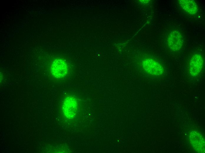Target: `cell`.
I'll use <instances>...</instances> for the list:
<instances>
[{"mask_svg":"<svg viewBox=\"0 0 205 153\" xmlns=\"http://www.w3.org/2000/svg\"><path fill=\"white\" fill-rule=\"evenodd\" d=\"M52 75L57 78H61L67 74L68 68L66 62L61 59H56L52 62L51 67Z\"/></svg>","mask_w":205,"mask_h":153,"instance_id":"1","label":"cell"},{"mask_svg":"<svg viewBox=\"0 0 205 153\" xmlns=\"http://www.w3.org/2000/svg\"><path fill=\"white\" fill-rule=\"evenodd\" d=\"M77 107V102L76 99L72 97H67L65 99L63 104L64 114L68 119L73 118L76 114Z\"/></svg>","mask_w":205,"mask_h":153,"instance_id":"2","label":"cell"},{"mask_svg":"<svg viewBox=\"0 0 205 153\" xmlns=\"http://www.w3.org/2000/svg\"><path fill=\"white\" fill-rule=\"evenodd\" d=\"M142 64L145 71L152 75L159 76L163 72V67L158 62L152 59H148L143 61Z\"/></svg>","mask_w":205,"mask_h":153,"instance_id":"3","label":"cell"},{"mask_svg":"<svg viewBox=\"0 0 205 153\" xmlns=\"http://www.w3.org/2000/svg\"><path fill=\"white\" fill-rule=\"evenodd\" d=\"M182 35L179 31L176 30L171 31L168 35L167 43L169 48L172 50H179L183 44Z\"/></svg>","mask_w":205,"mask_h":153,"instance_id":"4","label":"cell"},{"mask_svg":"<svg viewBox=\"0 0 205 153\" xmlns=\"http://www.w3.org/2000/svg\"><path fill=\"white\" fill-rule=\"evenodd\" d=\"M203 65V60L202 56L199 54L193 55L189 64L191 75L193 76L198 75L202 69Z\"/></svg>","mask_w":205,"mask_h":153,"instance_id":"5","label":"cell"},{"mask_svg":"<svg viewBox=\"0 0 205 153\" xmlns=\"http://www.w3.org/2000/svg\"><path fill=\"white\" fill-rule=\"evenodd\" d=\"M189 137L194 149L198 152H204L205 141L202 134L198 132L193 131L190 133Z\"/></svg>","mask_w":205,"mask_h":153,"instance_id":"6","label":"cell"},{"mask_svg":"<svg viewBox=\"0 0 205 153\" xmlns=\"http://www.w3.org/2000/svg\"><path fill=\"white\" fill-rule=\"evenodd\" d=\"M179 1L182 8L189 14H195L197 12L198 6L194 0H180Z\"/></svg>","mask_w":205,"mask_h":153,"instance_id":"7","label":"cell"}]
</instances>
